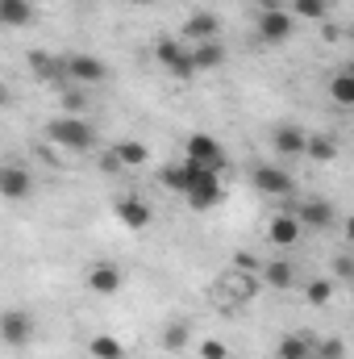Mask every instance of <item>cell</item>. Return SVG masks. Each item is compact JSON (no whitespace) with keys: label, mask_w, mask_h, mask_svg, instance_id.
<instances>
[{"label":"cell","mask_w":354,"mask_h":359,"mask_svg":"<svg viewBox=\"0 0 354 359\" xmlns=\"http://www.w3.org/2000/svg\"><path fill=\"white\" fill-rule=\"evenodd\" d=\"M46 138L55 147H67V151H92L96 147V130L80 117H55L46 121Z\"/></svg>","instance_id":"cell-1"},{"label":"cell","mask_w":354,"mask_h":359,"mask_svg":"<svg viewBox=\"0 0 354 359\" xmlns=\"http://www.w3.org/2000/svg\"><path fill=\"white\" fill-rule=\"evenodd\" d=\"M187 159L200 163V168H213V172H225V151L213 134H187Z\"/></svg>","instance_id":"cell-2"},{"label":"cell","mask_w":354,"mask_h":359,"mask_svg":"<svg viewBox=\"0 0 354 359\" xmlns=\"http://www.w3.org/2000/svg\"><path fill=\"white\" fill-rule=\"evenodd\" d=\"M0 339L8 347H29L34 343V313L25 309H4L0 313Z\"/></svg>","instance_id":"cell-3"},{"label":"cell","mask_w":354,"mask_h":359,"mask_svg":"<svg viewBox=\"0 0 354 359\" xmlns=\"http://www.w3.org/2000/svg\"><path fill=\"white\" fill-rule=\"evenodd\" d=\"M221 196H225V188H221L217 172H204V176H200L192 188H187V192H183L187 209H196V213H204V209H217V205H221Z\"/></svg>","instance_id":"cell-4"},{"label":"cell","mask_w":354,"mask_h":359,"mask_svg":"<svg viewBox=\"0 0 354 359\" xmlns=\"http://www.w3.org/2000/svg\"><path fill=\"white\" fill-rule=\"evenodd\" d=\"M292 29H296V17H292L288 8L259 13V25H255L259 42H267V46H275V42H288V38H292Z\"/></svg>","instance_id":"cell-5"},{"label":"cell","mask_w":354,"mask_h":359,"mask_svg":"<svg viewBox=\"0 0 354 359\" xmlns=\"http://www.w3.org/2000/svg\"><path fill=\"white\" fill-rule=\"evenodd\" d=\"M29 67H34V76L42 80V84H50V88H67L71 80H67V59H55V55H46V50H34L29 55Z\"/></svg>","instance_id":"cell-6"},{"label":"cell","mask_w":354,"mask_h":359,"mask_svg":"<svg viewBox=\"0 0 354 359\" xmlns=\"http://www.w3.org/2000/svg\"><path fill=\"white\" fill-rule=\"evenodd\" d=\"M250 180H255V188L267 192V196H292V188H296V180L288 176L283 168H271V163H259L250 172Z\"/></svg>","instance_id":"cell-7"},{"label":"cell","mask_w":354,"mask_h":359,"mask_svg":"<svg viewBox=\"0 0 354 359\" xmlns=\"http://www.w3.org/2000/svg\"><path fill=\"white\" fill-rule=\"evenodd\" d=\"M67 80L71 84H104L108 80V67L96 55H71L67 59Z\"/></svg>","instance_id":"cell-8"},{"label":"cell","mask_w":354,"mask_h":359,"mask_svg":"<svg viewBox=\"0 0 354 359\" xmlns=\"http://www.w3.org/2000/svg\"><path fill=\"white\" fill-rule=\"evenodd\" d=\"M84 280H88L92 292H100V297H113V292H121V284H125V271L117 268V264H108V259H104V264H92Z\"/></svg>","instance_id":"cell-9"},{"label":"cell","mask_w":354,"mask_h":359,"mask_svg":"<svg viewBox=\"0 0 354 359\" xmlns=\"http://www.w3.org/2000/svg\"><path fill=\"white\" fill-rule=\"evenodd\" d=\"M221 38V21L213 13H192L183 21V46H196V42H213Z\"/></svg>","instance_id":"cell-10"},{"label":"cell","mask_w":354,"mask_h":359,"mask_svg":"<svg viewBox=\"0 0 354 359\" xmlns=\"http://www.w3.org/2000/svg\"><path fill=\"white\" fill-rule=\"evenodd\" d=\"M113 213H117V222L129 226V230H146V226H150V205H146L142 196H121V201L113 205Z\"/></svg>","instance_id":"cell-11"},{"label":"cell","mask_w":354,"mask_h":359,"mask_svg":"<svg viewBox=\"0 0 354 359\" xmlns=\"http://www.w3.org/2000/svg\"><path fill=\"white\" fill-rule=\"evenodd\" d=\"M288 213H292L300 226H317V230H330V226H334V217H338L330 201H304L300 209H288Z\"/></svg>","instance_id":"cell-12"},{"label":"cell","mask_w":354,"mask_h":359,"mask_svg":"<svg viewBox=\"0 0 354 359\" xmlns=\"http://www.w3.org/2000/svg\"><path fill=\"white\" fill-rule=\"evenodd\" d=\"M204 172H213V168H200V163L183 159V163H171V168H163V184H167L171 192H187L196 180L204 176Z\"/></svg>","instance_id":"cell-13"},{"label":"cell","mask_w":354,"mask_h":359,"mask_svg":"<svg viewBox=\"0 0 354 359\" xmlns=\"http://www.w3.org/2000/svg\"><path fill=\"white\" fill-rule=\"evenodd\" d=\"M267 238H271V247H296L300 243V222L292 213H275L271 226H267Z\"/></svg>","instance_id":"cell-14"},{"label":"cell","mask_w":354,"mask_h":359,"mask_svg":"<svg viewBox=\"0 0 354 359\" xmlns=\"http://www.w3.org/2000/svg\"><path fill=\"white\" fill-rule=\"evenodd\" d=\"M187 55H192L196 72H213V67L225 63V46H221V38H213V42H196V46H187Z\"/></svg>","instance_id":"cell-15"},{"label":"cell","mask_w":354,"mask_h":359,"mask_svg":"<svg viewBox=\"0 0 354 359\" xmlns=\"http://www.w3.org/2000/svg\"><path fill=\"white\" fill-rule=\"evenodd\" d=\"M34 21V0H0V25L4 29H21Z\"/></svg>","instance_id":"cell-16"},{"label":"cell","mask_w":354,"mask_h":359,"mask_svg":"<svg viewBox=\"0 0 354 359\" xmlns=\"http://www.w3.org/2000/svg\"><path fill=\"white\" fill-rule=\"evenodd\" d=\"M29 172H21V168H0V196H8V201H25L29 196Z\"/></svg>","instance_id":"cell-17"},{"label":"cell","mask_w":354,"mask_h":359,"mask_svg":"<svg viewBox=\"0 0 354 359\" xmlns=\"http://www.w3.org/2000/svg\"><path fill=\"white\" fill-rule=\"evenodd\" d=\"M304 138H309L304 130H296V126H279L271 142H275V151H279V155L296 159V155H304Z\"/></svg>","instance_id":"cell-18"},{"label":"cell","mask_w":354,"mask_h":359,"mask_svg":"<svg viewBox=\"0 0 354 359\" xmlns=\"http://www.w3.org/2000/svg\"><path fill=\"white\" fill-rule=\"evenodd\" d=\"M259 276H263V284H271V288H292L296 284V268L288 259H275V264L259 268Z\"/></svg>","instance_id":"cell-19"},{"label":"cell","mask_w":354,"mask_h":359,"mask_svg":"<svg viewBox=\"0 0 354 359\" xmlns=\"http://www.w3.org/2000/svg\"><path fill=\"white\" fill-rule=\"evenodd\" d=\"M304 155L317 159V163H330V159L338 155V142H334L330 134H309V138H304Z\"/></svg>","instance_id":"cell-20"},{"label":"cell","mask_w":354,"mask_h":359,"mask_svg":"<svg viewBox=\"0 0 354 359\" xmlns=\"http://www.w3.org/2000/svg\"><path fill=\"white\" fill-rule=\"evenodd\" d=\"M113 159H117L121 168H142V163H146V147H142L138 138H125V142L113 147Z\"/></svg>","instance_id":"cell-21"},{"label":"cell","mask_w":354,"mask_h":359,"mask_svg":"<svg viewBox=\"0 0 354 359\" xmlns=\"http://www.w3.org/2000/svg\"><path fill=\"white\" fill-rule=\"evenodd\" d=\"M88 355L92 359H125V347H121V339H113V334H92Z\"/></svg>","instance_id":"cell-22"},{"label":"cell","mask_w":354,"mask_h":359,"mask_svg":"<svg viewBox=\"0 0 354 359\" xmlns=\"http://www.w3.org/2000/svg\"><path fill=\"white\" fill-rule=\"evenodd\" d=\"M334 8V0H292V17L300 21H325Z\"/></svg>","instance_id":"cell-23"},{"label":"cell","mask_w":354,"mask_h":359,"mask_svg":"<svg viewBox=\"0 0 354 359\" xmlns=\"http://www.w3.org/2000/svg\"><path fill=\"white\" fill-rule=\"evenodd\" d=\"M313 355V343L304 334H283L279 339V359H309Z\"/></svg>","instance_id":"cell-24"},{"label":"cell","mask_w":354,"mask_h":359,"mask_svg":"<svg viewBox=\"0 0 354 359\" xmlns=\"http://www.w3.org/2000/svg\"><path fill=\"white\" fill-rule=\"evenodd\" d=\"M330 92L338 104H354V72L351 67H338V76L330 80Z\"/></svg>","instance_id":"cell-25"},{"label":"cell","mask_w":354,"mask_h":359,"mask_svg":"<svg viewBox=\"0 0 354 359\" xmlns=\"http://www.w3.org/2000/svg\"><path fill=\"white\" fill-rule=\"evenodd\" d=\"M187 339H192V322H171L167 334H163V347H167V351H183Z\"/></svg>","instance_id":"cell-26"},{"label":"cell","mask_w":354,"mask_h":359,"mask_svg":"<svg viewBox=\"0 0 354 359\" xmlns=\"http://www.w3.org/2000/svg\"><path fill=\"white\" fill-rule=\"evenodd\" d=\"M183 50H187V46H183L179 38H159V42H155V59H159L163 67H171V63H176Z\"/></svg>","instance_id":"cell-27"},{"label":"cell","mask_w":354,"mask_h":359,"mask_svg":"<svg viewBox=\"0 0 354 359\" xmlns=\"http://www.w3.org/2000/svg\"><path fill=\"white\" fill-rule=\"evenodd\" d=\"M304 297H309V305H330V297H334V280H313V284L304 288Z\"/></svg>","instance_id":"cell-28"},{"label":"cell","mask_w":354,"mask_h":359,"mask_svg":"<svg viewBox=\"0 0 354 359\" xmlns=\"http://www.w3.org/2000/svg\"><path fill=\"white\" fill-rule=\"evenodd\" d=\"M167 72H171V76H176V80H183V84H187V80H192V76H196V63H192V55H187V50H183V55H179L176 63H171V67H167Z\"/></svg>","instance_id":"cell-29"},{"label":"cell","mask_w":354,"mask_h":359,"mask_svg":"<svg viewBox=\"0 0 354 359\" xmlns=\"http://www.w3.org/2000/svg\"><path fill=\"white\" fill-rule=\"evenodd\" d=\"M313 351H317L321 359H342V355H346V343H342V339H325V343H321V347H313Z\"/></svg>","instance_id":"cell-30"},{"label":"cell","mask_w":354,"mask_h":359,"mask_svg":"<svg viewBox=\"0 0 354 359\" xmlns=\"http://www.w3.org/2000/svg\"><path fill=\"white\" fill-rule=\"evenodd\" d=\"M200 355L204 359H229V351H225L217 339H208V343H200Z\"/></svg>","instance_id":"cell-31"},{"label":"cell","mask_w":354,"mask_h":359,"mask_svg":"<svg viewBox=\"0 0 354 359\" xmlns=\"http://www.w3.org/2000/svg\"><path fill=\"white\" fill-rule=\"evenodd\" d=\"M334 276H338V284H346V280L354 276V264H351V255H342V259L334 264Z\"/></svg>","instance_id":"cell-32"},{"label":"cell","mask_w":354,"mask_h":359,"mask_svg":"<svg viewBox=\"0 0 354 359\" xmlns=\"http://www.w3.org/2000/svg\"><path fill=\"white\" fill-rule=\"evenodd\" d=\"M255 4H259V13H275V8H288L283 0H255Z\"/></svg>","instance_id":"cell-33"},{"label":"cell","mask_w":354,"mask_h":359,"mask_svg":"<svg viewBox=\"0 0 354 359\" xmlns=\"http://www.w3.org/2000/svg\"><path fill=\"white\" fill-rule=\"evenodd\" d=\"M63 104H67V109H84V96H80V92H67Z\"/></svg>","instance_id":"cell-34"},{"label":"cell","mask_w":354,"mask_h":359,"mask_svg":"<svg viewBox=\"0 0 354 359\" xmlns=\"http://www.w3.org/2000/svg\"><path fill=\"white\" fill-rule=\"evenodd\" d=\"M8 100H13V96H8V84H4V80H0V109H4V104H8Z\"/></svg>","instance_id":"cell-35"},{"label":"cell","mask_w":354,"mask_h":359,"mask_svg":"<svg viewBox=\"0 0 354 359\" xmlns=\"http://www.w3.org/2000/svg\"><path fill=\"white\" fill-rule=\"evenodd\" d=\"M342 359H346V355H342Z\"/></svg>","instance_id":"cell-36"}]
</instances>
